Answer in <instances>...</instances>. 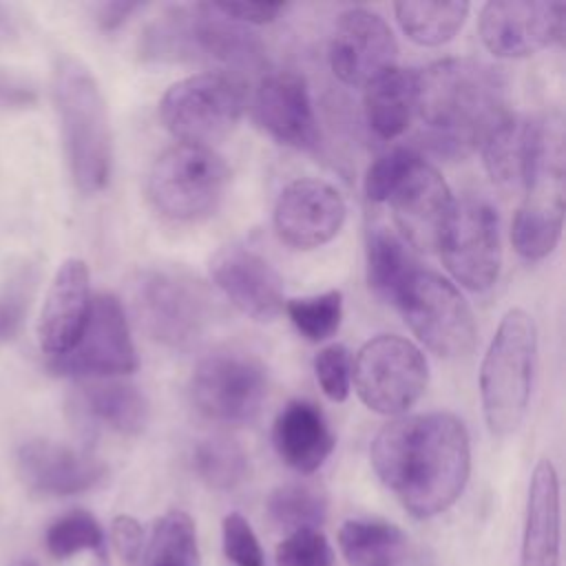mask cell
I'll list each match as a JSON object with an SVG mask.
<instances>
[{"instance_id":"cell-1","label":"cell","mask_w":566,"mask_h":566,"mask_svg":"<svg viewBox=\"0 0 566 566\" xmlns=\"http://www.w3.org/2000/svg\"><path fill=\"white\" fill-rule=\"evenodd\" d=\"M369 460L405 511L427 520L447 511L469 482V433L447 411L402 416L376 433Z\"/></svg>"},{"instance_id":"cell-2","label":"cell","mask_w":566,"mask_h":566,"mask_svg":"<svg viewBox=\"0 0 566 566\" xmlns=\"http://www.w3.org/2000/svg\"><path fill=\"white\" fill-rule=\"evenodd\" d=\"M416 111L433 153L464 157L511 115L506 77L480 60H440L418 73Z\"/></svg>"},{"instance_id":"cell-3","label":"cell","mask_w":566,"mask_h":566,"mask_svg":"<svg viewBox=\"0 0 566 566\" xmlns=\"http://www.w3.org/2000/svg\"><path fill=\"white\" fill-rule=\"evenodd\" d=\"M51 95L71 179L82 195H95L106 188L113 166L111 124L102 88L82 60L60 55L53 64Z\"/></svg>"},{"instance_id":"cell-4","label":"cell","mask_w":566,"mask_h":566,"mask_svg":"<svg viewBox=\"0 0 566 566\" xmlns=\"http://www.w3.org/2000/svg\"><path fill=\"white\" fill-rule=\"evenodd\" d=\"M524 199L511 228L517 254L528 261L548 256L562 237L566 155L564 119L557 111L533 119L531 150L524 172Z\"/></svg>"},{"instance_id":"cell-5","label":"cell","mask_w":566,"mask_h":566,"mask_svg":"<svg viewBox=\"0 0 566 566\" xmlns=\"http://www.w3.org/2000/svg\"><path fill=\"white\" fill-rule=\"evenodd\" d=\"M537 354V329L533 316L520 307L509 310L480 367V396L484 420L493 436L513 433L531 400Z\"/></svg>"},{"instance_id":"cell-6","label":"cell","mask_w":566,"mask_h":566,"mask_svg":"<svg viewBox=\"0 0 566 566\" xmlns=\"http://www.w3.org/2000/svg\"><path fill=\"white\" fill-rule=\"evenodd\" d=\"M133 310L157 343L190 349L210 329L217 305L203 281L188 270L155 265L133 281Z\"/></svg>"},{"instance_id":"cell-7","label":"cell","mask_w":566,"mask_h":566,"mask_svg":"<svg viewBox=\"0 0 566 566\" xmlns=\"http://www.w3.org/2000/svg\"><path fill=\"white\" fill-rule=\"evenodd\" d=\"M243 104V84L234 75L210 71L168 86L159 102V115L181 144L210 148L237 128Z\"/></svg>"},{"instance_id":"cell-8","label":"cell","mask_w":566,"mask_h":566,"mask_svg":"<svg viewBox=\"0 0 566 566\" xmlns=\"http://www.w3.org/2000/svg\"><path fill=\"white\" fill-rule=\"evenodd\" d=\"M228 179L230 170L212 148L177 144L155 159L148 197L159 214L172 221H195L217 208Z\"/></svg>"},{"instance_id":"cell-9","label":"cell","mask_w":566,"mask_h":566,"mask_svg":"<svg viewBox=\"0 0 566 566\" xmlns=\"http://www.w3.org/2000/svg\"><path fill=\"white\" fill-rule=\"evenodd\" d=\"M411 332L438 356L458 358L475 343V321L460 290L444 276L416 268L396 298Z\"/></svg>"},{"instance_id":"cell-10","label":"cell","mask_w":566,"mask_h":566,"mask_svg":"<svg viewBox=\"0 0 566 566\" xmlns=\"http://www.w3.org/2000/svg\"><path fill=\"white\" fill-rule=\"evenodd\" d=\"M352 378L358 398L371 411L396 416L420 400L427 389L429 369L422 352L411 340L380 334L358 349Z\"/></svg>"},{"instance_id":"cell-11","label":"cell","mask_w":566,"mask_h":566,"mask_svg":"<svg viewBox=\"0 0 566 566\" xmlns=\"http://www.w3.org/2000/svg\"><path fill=\"white\" fill-rule=\"evenodd\" d=\"M195 407L210 420L239 424L259 416L268 396L263 363L239 349H219L203 356L190 378Z\"/></svg>"},{"instance_id":"cell-12","label":"cell","mask_w":566,"mask_h":566,"mask_svg":"<svg viewBox=\"0 0 566 566\" xmlns=\"http://www.w3.org/2000/svg\"><path fill=\"white\" fill-rule=\"evenodd\" d=\"M137 352L130 338L124 307L115 294L102 292L91 301V312L73 347L49 360L60 376L97 380L126 376L137 369Z\"/></svg>"},{"instance_id":"cell-13","label":"cell","mask_w":566,"mask_h":566,"mask_svg":"<svg viewBox=\"0 0 566 566\" xmlns=\"http://www.w3.org/2000/svg\"><path fill=\"white\" fill-rule=\"evenodd\" d=\"M451 276L473 290H489L500 272V219L495 208L480 197L453 201L438 243Z\"/></svg>"},{"instance_id":"cell-14","label":"cell","mask_w":566,"mask_h":566,"mask_svg":"<svg viewBox=\"0 0 566 566\" xmlns=\"http://www.w3.org/2000/svg\"><path fill=\"white\" fill-rule=\"evenodd\" d=\"M566 4L557 0H493L480 11V35L497 57L533 55L564 35Z\"/></svg>"},{"instance_id":"cell-15","label":"cell","mask_w":566,"mask_h":566,"mask_svg":"<svg viewBox=\"0 0 566 566\" xmlns=\"http://www.w3.org/2000/svg\"><path fill=\"white\" fill-rule=\"evenodd\" d=\"M396 55V38L378 13L356 7L338 18L329 42V66L340 82L367 86L394 69Z\"/></svg>"},{"instance_id":"cell-16","label":"cell","mask_w":566,"mask_h":566,"mask_svg":"<svg viewBox=\"0 0 566 566\" xmlns=\"http://www.w3.org/2000/svg\"><path fill=\"white\" fill-rule=\"evenodd\" d=\"M396 226L407 245L431 252L438 250L442 230L453 208V197L442 175L422 157L400 177L389 199Z\"/></svg>"},{"instance_id":"cell-17","label":"cell","mask_w":566,"mask_h":566,"mask_svg":"<svg viewBox=\"0 0 566 566\" xmlns=\"http://www.w3.org/2000/svg\"><path fill=\"white\" fill-rule=\"evenodd\" d=\"M15 469L29 491L51 497L86 493L99 486L108 473L93 453L46 438L27 440L18 449Z\"/></svg>"},{"instance_id":"cell-18","label":"cell","mask_w":566,"mask_h":566,"mask_svg":"<svg viewBox=\"0 0 566 566\" xmlns=\"http://www.w3.org/2000/svg\"><path fill=\"white\" fill-rule=\"evenodd\" d=\"M345 221L340 192L321 179H296L283 188L274 206V228L281 241L312 250L332 241Z\"/></svg>"},{"instance_id":"cell-19","label":"cell","mask_w":566,"mask_h":566,"mask_svg":"<svg viewBox=\"0 0 566 566\" xmlns=\"http://www.w3.org/2000/svg\"><path fill=\"white\" fill-rule=\"evenodd\" d=\"M210 274L226 298L252 321L270 323L285 307L279 272L250 248H221L210 261Z\"/></svg>"},{"instance_id":"cell-20","label":"cell","mask_w":566,"mask_h":566,"mask_svg":"<svg viewBox=\"0 0 566 566\" xmlns=\"http://www.w3.org/2000/svg\"><path fill=\"white\" fill-rule=\"evenodd\" d=\"M91 274L82 259H64L44 294L38 316V343L51 358L69 352L91 312Z\"/></svg>"},{"instance_id":"cell-21","label":"cell","mask_w":566,"mask_h":566,"mask_svg":"<svg viewBox=\"0 0 566 566\" xmlns=\"http://www.w3.org/2000/svg\"><path fill=\"white\" fill-rule=\"evenodd\" d=\"M256 122L281 144L312 150L318 144V126L305 80L283 71L268 75L254 95Z\"/></svg>"},{"instance_id":"cell-22","label":"cell","mask_w":566,"mask_h":566,"mask_svg":"<svg viewBox=\"0 0 566 566\" xmlns=\"http://www.w3.org/2000/svg\"><path fill=\"white\" fill-rule=\"evenodd\" d=\"M559 478L553 462L544 458L535 464L528 484L520 566H559Z\"/></svg>"},{"instance_id":"cell-23","label":"cell","mask_w":566,"mask_h":566,"mask_svg":"<svg viewBox=\"0 0 566 566\" xmlns=\"http://www.w3.org/2000/svg\"><path fill=\"white\" fill-rule=\"evenodd\" d=\"M272 444L290 469L310 475L332 455L336 436L325 413L314 402L296 398L276 413Z\"/></svg>"},{"instance_id":"cell-24","label":"cell","mask_w":566,"mask_h":566,"mask_svg":"<svg viewBox=\"0 0 566 566\" xmlns=\"http://www.w3.org/2000/svg\"><path fill=\"white\" fill-rule=\"evenodd\" d=\"M188 33L192 51H203L228 66L261 69L265 62L261 40L241 22L221 15L212 2L188 9Z\"/></svg>"},{"instance_id":"cell-25","label":"cell","mask_w":566,"mask_h":566,"mask_svg":"<svg viewBox=\"0 0 566 566\" xmlns=\"http://www.w3.org/2000/svg\"><path fill=\"white\" fill-rule=\"evenodd\" d=\"M75 405L82 418L122 436H137L148 420V402L144 394L135 385L122 380H84L77 387Z\"/></svg>"},{"instance_id":"cell-26","label":"cell","mask_w":566,"mask_h":566,"mask_svg":"<svg viewBox=\"0 0 566 566\" xmlns=\"http://www.w3.org/2000/svg\"><path fill=\"white\" fill-rule=\"evenodd\" d=\"M418 71L389 69L365 86V117L369 128L382 137L394 139L402 135L416 113Z\"/></svg>"},{"instance_id":"cell-27","label":"cell","mask_w":566,"mask_h":566,"mask_svg":"<svg viewBox=\"0 0 566 566\" xmlns=\"http://www.w3.org/2000/svg\"><path fill=\"white\" fill-rule=\"evenodd\" d=\"M418 268L405 239L387 226L367 232V283L385 301L396 305L400 290Z\"/></svg>"},{"instance_id":"cell-28","label":"cell","mask_w":566,"mask_h":566,"mask_svg":"<svg viewBox=\"0 0 566 566\" xmlns=\"http://www.w3.org/2000/svg\"><path fill=\"white\" fill-rule=\"evenodd\" d=\"M533 137V119L509 115L484 139V164L500 186H522Z\"/></svg>"},{"instance_id":"cell-29","label":"cell","mask_w":566,"mask_h":566,"mask_svg":"<svg viewBox=\"0 0 566 566\" xmlns=\"http://www.w3.org/2000/svg\"><path fill=\"white\" fill-rule=\"evenodd\" d=\"M405 533L385 520H345L338 548L349 566H391L402 551Z\"/></svg>"},{"instance_id":"cell-30","label":"cell","mask_w":566,"mask_h":566,"mask_svg":"<svg viewBox=\"0 0 566 566\" xmlns=\"http://www.w3.org/2000/svg\"><path fill=\"white\" fill-rule=\"evenodd\" d=\"M396 18L405 35L420 46H438L449 42L464 24L467 2H396Z\"/></svg>"},{"instance_id":"cell-31","label":"cell","mask_w":566,"mask_h":566,"mask_svg":"<svg viewBox=\"0 0 566 566\" xmlns=\"http://www.w3.org/2000/svg\"><path fill=\"white\" fill-rule=\"evenodd\" d=\"M265 511L270 522L287 533L318 528L327 517V495L316 484L290 482L270 493Z\"/></svg>"},{"instance_id":"cell-32","label":"cell","mask_w":566,"mask_h":566,"mask_svg":"<svg viewBox=\"0 0 566 566\" xmlns=\"http://www.w3.org/2000/svg\"><path fill=\"white\" fill-rule=\"evenodd\" d=\"M199 542L192 517L186 511L164 513L150 533L144 566H199Z\"/></svg>"},{"instance_id":"cell-33","label":"cell","mask_w":566,"mask_h":566,"mask_svg":"<svg viewBox=\"0 0 566 566\" xmlns=\"http://www.w3.org/2000/svg\"><path fill=\"white\" fill-rule=\"evenodd\" d=\"M195 473L203 484L217 491L237 489L250 471L245 449L228 436H208L192 451Z\"/></svg>"},{"instance_id":"cell-34","label":"cell","mask_w":566,"mask_h":566,"mask_svg":"<svg viewBox=\"0 0 566 566\" xmlns=\"http://www.w3.org/2000/svg\"><path fill=\"white\" fill-rule=\"evenodd\" d=\"M46 553L53 559H71L80 553L93 551L102 553L104 548V531L93 513L84 509H73L57 520L44 533Z\"/></svg>"},{"instance_id":"cell-35","label":"cell","mask_w":566,"mask_h":566,"mask_svg":"<svg viewBox=\"0 0 566 566\" xmlns=\"http://www.w3.org/2000/svg\"><path fill=\"white\" fill-rule=\"evenodd\" d=\"M294 327L312 343H321L334 336L343 318V294L329 290L314 296H301L285 301L283 307Z\"/></svg>"},{"instance_id":"cell-36","label":"cell","mask_w":566,"mask_h":566,"mask_svg":"<svg viewBox=\"0 0 566 566\" xmlns=\"http://www.w3.org/2000/svg\"><path fill=\"white\" fill-rule=\"evenodd\" d=\"M334 548L318 528H301L287 533L276 546V566H334Z\"/></svg>"},{"instance_id":"cell-37","label":"cell","mask_w":566,"mask_h":566,"mask_svg":"<svg viewBox=\"0 0 566 566\" xmlns=\"http://www.w3.org/2000/svg\"><path fill=\"white\" fill-rule=\"evenodd\" d=\"M420 155L413 148H407V146L391 148V150L382 153L380 157H376L369 164L367 172H365V195H367V199L376 201V203L387 201L391 190L400 181V177L409 170V166Z\"/></svg>"},{"instance_id":"cell-38","label":"cell","mask_w":566,"mask_h":566,"mask_svg":"<svg viewBox=\"0 0 566 566\" xmlns=\"http://www.w3.org/2000/svg\"><path fill=\"white\" fill-rule=\"evenodd\" d=\"M221 542L228 562L234 566H265V555L250 522L232 511L221 522Z\"/></svg>"},{"instance_id":"cell-39","label":"cell","mask_w":566,"mask_h":566,"mask_svg":"<svg viewBox=\"0 0 566 566\" xmlns=\"http://www.w3.org/2000/svg\"><path fill=\"white\" fill-rule=\"evenodd\" d=\"M314 374L323 394L334 402H343L352 380V358L347 347L338 343L323 347L314 358Z\"/></svg>"},{"instance_id":"cell-40","label":"cell","mask_w":566,"mask_h":566,"mask_svg":"<svg viewBox=\"0 0 566 566\" xmlns=\"http://www.w3.org/2000/svg\"><path fill=\"white\" fill-rule=\"evenodd\" d=\"M29 272L11 276L0 287V345L11 340L24 318L27 305H29Z\"/></svg>"},{"instance_id":"cell-41","label":"cell","mask_w":566,"mask_h":566,"mask_svg":"<svg viewBox=\"0 0 566 566\" xmlns=\"http://www.w3.org/2000/svg\"><path fill=\"white\" fill-rule=\"evenodd\" d=\"M111 539H113L117 555L128 564L137 562L139 555L144 553V528L133 515L122 513V515L113 517Z\"/></svg>"},{"instance_id":"cell-42","label":"cell","mask_w":566,"mask_h":566,"mask_svg":"<svg viewBox=\"0 0 566 566\" xmlns=\"http://www.w3.org/2000/svg\"><path fill=\"white\" fill-rule=\"evenodd\" d=\"M214 9L241 24H268L274 22L283 11V2H212Z\"/></svg>"},{"instance_id":"cell-43","label":"cell","mask_w":566,"mask_h":566,"mask_svg":"<svg viewBox=\"0 0 566 566\" xmlns=\"http://www.w3.org/2000/svg\"><path fill=\"white\" fill-rule=\"evenodd\" d=\"M38 102V93L31 82L0 69V111H24Z\"/></svg>"},{"instance_id":"cell-44","label":"cell","mask_w":566,"mask_h":566,"mask_svg":"<svg viewBox=\"0 0 566 566\" xmlns=\"http://www.w3.org/2000/svg\"><path fill=\"white\" fill-rule=\"evenodd\" d=\"M142 4L139 2H104L95 9V20L102 31L119 29L130 13H135Z\"/></svg>"},{"instance_id":"cell-45","label":"cell","mask_w":566,"mask_h":566,"mask_svg":"<svg viewBox=\"0 0 566 566\" xmlns=\"http://www.w3.org/2000/svg\"><path fill=\"white\" fill-rule=\"evenodd\" d=\"M18 18L7 4L0 2V44H11L13 40H18Z\"/></svg>"},{"instance_id":"cell-46","label":"cell","mask_w":566,"mask_h":566,"mask_svg":"<svg viewBox=\"0 0 566 566\" xmlns=\"http://www.w3.org/2000/svg\"><path fill=\"white\" fill-rule=\"evenodd\" d=\"M11 566H38L33 559H18V562H13Z\"/></svg>"}]
</instances>
